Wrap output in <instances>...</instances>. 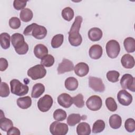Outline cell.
<instances>
[{
	"label": "cell",
	"mask_w": 135,
	"mask_h": 135,
	"mask_svg": "<svg viewBox=\"0 0 135 135\" xmlns=\"http://www.w3.org/2000/svg\"><path fill=\"white\" fill-rule=\"evenodd\" d=\"M33 16L32 11L28 8H25L22 9L20 14V17L21 20L24 22H28L30 21Z\"/></svg>",
	"instance_id": "83f0119b"
},
{
	"label": "cell",
	"mask_w": 135,
	"mask_h": 135,
	"mask_svg": "<svg viewBox=\"0 0 135 135\" xmlns=\"http://www.w3.org/2000/svg\"><path fill=\"white\" fill-rule=\"evenodd\" d=\"M103 35L102 30L98 27H93L89 30L88 32L89 38L93 41H98L101 40Z\"/></svg>",
	"instance_id": "e0dca14e"
},
{
	"label": "cell",
	"mask_w": 135,
	"mask_h": 135,
	"mask_svg": "<svg viewBox=\"0 0 135 135\" xmlns=\"http://www.w3.org/2000/svg\"><path fill=\"white\" fill-rule=\"evenodd\" d=\"M66 117L67 114L66 112L61 109H57L53 112L54 119L58 121L64 120L66 118Z\"/></svg>",
	"instance_id": "836d02e7"
},
{
	"label": "cell",
	"mask_w": 135,
	"mask_h": 135,
	"mask_svg": "<svg viewBox=\"0 0 135 135\" xmlns=\"http://www.w3.org/2000/svg\"><path fill=\"white\" fill-rule=\"evenodd\" d=\"M122 65L126 69H132L134 66V57L129 54H124L121 59Z\"/></svg>",
	"instance_id": "ac0fdd59"
},
{
	"label": "cell",
	"mask_w": 135,
	"mask_h": 135,
	"mask_svg": "<svg viewBox=\"0 0 135 135\" xmlns=\"http://www.w3.org/2000/svg\"><path fill=\"white\" fill-rule=\"evenodd\" d=\"M34 54L38 58L42 59L48 53V49L46 46L42 44H38L34 48Z\"/></svg>",
	"instance_id": "ffe728a7"
},
{
	"label": "cell",
	"mask_w": 135,
	"mask_h": 135,
	"mask_svg": "<svg viewBox=\"0 0 135 135\" xmlns=\"http://www.w3.org/2000/svg\"><path fill=\"white\" fill-rule=\"evenodd\" d=\"M27 2V1H26L14 0L13 2V6L15 9L18 11L23 9L26 6Z\"/></svg>",
	"instance_id": "b9f144b4"
},
{
	"label": "cell",
	"mask_w": 135,
	"mask_h": 135,
	"mask_svg": "<svg viewBox=\"0 0 135 135\" xmlns=\"http://www.w3.org/2000/svg\"><path fill=\"white\" fill-rule=\"evenodd\" d=\"M53 102V100L52 97L49 94H45L38 100L37 107L40 111L45 112L51 109Z\"/></svg>",
	"instance_id": "52a82bcc"
},
{
	"label": "cell",
	"mask_w": 135,
	"mask_h": 135,
	"mask_svg": "<svg viewBox=\"0 0 135 135\" xmlns=\"http://www.w3.org/2000/svg\"><path fill=\"white\" fill-rule=\"evenodd\" d=\"M21 21L17 17H13L9 20V25L13 29H17L21 26Z\"/></svg>",
	"instance_id": "60d3db41"
},
{
	"label": "cell",
	"mask_w": 135,
	"mask_h": 135,
	"mask_svg": "<svg viewBox=\"0 0 135 135\" xmlns=\"http://www.w3.org/2000/svg\"><path fill=\"white\" fill-rule=\"evenodd\" d=\"M107 79L112 83H115L118 81L119 78L120 76V73L119 72L114 70L109 71L106 74Z\"/></svg>",
	"instance_id": "8d00e7d4"
},
{
	"label": "cell",
	"mask_w": 135,
	"mask_h": 135,
	"mask_svg": "<svg viewBox=\"0 0 135 135\" xmlns=\"http://www.w3.org/2000/svg\"><path fill=\"white\" fill-rule=\"evenodd\" d=\"M11 37L7 33H2L0 35L1 46L3 49H7L10 47Z\"/></svg>",
	"instance_id": "4316f807"
},
{
	"label": "cell",
	"mask_w": 135,
	"mask_h": 135,
	"mask_svg": "<svg viewBox=\"0 0 135 135\" xmlns=\"http://www.w3.org/2000/svg\"><path fill=\"white\" fill-rule=\"evenodd\" d=\"M124 127L129 132H133L135 130V121L132 118H128L124 123Z\"/></svg>",
	"instance_id": "ab89813d"
},
{
	"label": "cell",
	"mask_w": 135,
	"mask_h": 135,
	"mask_svg": "<svg viewBox=\"0 0 135 135\" xmlns=\"http://www.w3.org/2000/svg\"><path fill=\"white\" fill-rule=\"evenodd\" d=\"M78 81L74 77H69L65 81V87L70 91L75 90L78 88Z\"/></svg>",
	"instance_id": "d4e9b609"
},
{
	"label": "cell",
	"mask_w": 135,
	"mask_h": 135,
	"mask_svg": "<svg viewBox=\"0 0 135 135\" xmlns=\"http://www.w3.org/2000/svg\"><path fill=\"white\" fill-rule=\"evenodd\" d=\"M117 99L122 105L128 106L132 101V96L126 90H121L117 94Z\"/></svg>",
	"instance_id": "8fae6325"
},
{
	"label": "cell",
	"mask_w": 135,
	"mask_h": 135,
	"mask_svg": "<svg viewBox=\"0 0 135 135\" xmlns=\"http://www.w3.org/2000/svg\"><path fill=\"white\" fill-rule=\"evenodd\" d=\"M73 103L74 105L79 108H81L84 105V101L83 100V96L82 94H78L76 96H74L72 98Z\"/></svg>",
	"instance_id": "74e56055"
},
{
	"label": "cell",
	"mask_w": 135,
	"mask_h": 135,
	"mask_svg": "<svg viewBox=\"0 0 135 135\" xmlns=\"http://www.w3.org/2000/svg\"><path fill=\"white\" fill-rule=\"evenodd\" d=\"M74 72L80 77H83L88 74L89 71L88 65L84 62H80L74 67Z\"/></svg>",
	"instance_id": "5bb4252c"
},
{
	"label": "cell",
	"mask_w": 135,
	"mask_h": 135,
	"mask_svg": "<svg viewBox=\"0 0 135 135\" xmlns=\"http://www.w3.org/2000/svg\"><path fill=\"white\" fill-rule=\"evenodd\" d=\"M9 94V88L6 82H1L0 85V96L2 98H6Z\"/></svg>",
	"instance_id": "f35d334b"
},
{
	"label": "cell",
	"mask_w": 135,
	"mask_h": 135,
	"mask_svg": "<svg viewBox=\"0 0 135 135\" xmlns=\"http://www.w3.org/2000/svg\"><path fill=\"white\" fill-rule=\"evenodd\" d=\"M62 17L66 21L69 22L74 17V11L70 7H66L63 8L61 12Z\"/></svg>",
	"instance_id": "4dcf8cb0"
},
{
	"label": "cell",
	"mask_w": 135,
	"mask_h": 135,
	"mask_svg": "<svg viewBox=\"0 0 135 135\" xmlns=\"http://www.w3.org/2000/svg\"><path fill=\"white\" fill-rule=\"evenodd\" d=\"M11 42L17 54L23 55L28 52V45L25 42L24 37L22 34L18 33L13 34L11 36Z\"/></svg>",
	"instance_id": "6da1fadb"
},
{
	"label": "cell",
	"mask_w": 135,
	"mask_h": 135,
	"mask_svg": "<svg viewBox=\"0 0 135 135\" xmlns=\"http://www.w3.org/2000/svg\"><path fill=\"white\" fill-rule=\"evenodd\" d=\"M89 85L95 92H102L105 90V86L102 79L99 78L90 76L89 78Z\"/></svg>",
	"instance_id": "30bf717a"
},
{
	"label": "cell",
	"mask_w": 135,
	"mask_h": 135,
	"mask_svg": "<svg viewBox=\"0 0 135 135\" xmlns=\"http://www.w3.org/2000/svg\"><path fill=\"white\" fill-rule=\"evenodd\" d=\"M54 61L53 56L51 54H47L41 59V64L46 67H50L54 64Z\"/></svg>",
	"instance_id": "e575fe53"
},
{
	"label": "cell",
	"mask_w": 135,
	"mask_h": 135,
	"mask_svg": "<svg viewBox=\"0 0 135 135\" xmlns=\"http://www.w3.org/2000/svg\"><path fill=\"white\" fill-rule=\"evenodd\" d=\"M82 117L78 113L70 114L67 118V123L69 126L73 127L79 123L82 120Z\"/></svg>",
	"instance_id": "f1b7e54d"
},
{
	"label": "cell",
	"mask_w": 135,
	"mask_h": 135,
	"mask_svg": "<svg viewBox=\"0 0 135 135\" xmlns=\"http://www.w3.org/2000/svg\"><path fill=\"white\" fill-rule=\"evenodd\" d=\"M134 78L130 74H124L120 80V84L122 89H128L132 92L135 91Z\"/></svg>",
	"instance_id": "ba28073f"
},
{
	"label": "cell",
	"mask_w": 135,
	"mask_h": 135,
	"mask_svg": "<svg viewBox=\"0 0 135 135\" xmlns=\"http://www.w3.org/2000/svg\"><path fill=\"white\" fill-rule=\"evenodd\" d=\"M102 47L99 44H94L92 45L89 51L90 57L94 60H98L100 59L102 56Z\"/></svg>",
	"instance_id": "9a60e30c"
},
{
	"label": "cell",
	"mask_w": 135,
	"mask_h": 135,
	"mask_svg": "<svg viewBox=\"0 0 135 135\" xmlns=\"http://www.w3.org/2000/svg\"><path fill=\"white\" fill-rule=\"evenodd\" d=\"M8 62L7 60L5 58L1 57L0 59V71H4L7 69L8 68Z\"/></svg>",
	"instance_id": "7bdbcfd3"
},
{
	"label": "cell",
	"mask_w": 135,
	"mask_h": 135,
	"mask_svg": "<svg viewBox=\"0 0 135 135\" xmlns=\"http://www.w3.org/2000/svg\"><path fill=\"white\" fill-rule=\"evenodd\" d=\"M17 104L22 109H26L30 108L32 105V99L29 96L21 97L17 99Z\"/></svg>",
	"instance_id": "7402d4cb"
},
{
	"label": "cell",
	"mask_w": 135,
	"mask_h": 135,
	"mask_svg": "<svg viewBox=\"0 0 135 135\" xmlns=\"http://www.w3.org/2000/svg\"><path fill=\"white\" fill-rule=\"evenodd\" d=\"M47 32V30L44 26L34 23L28 25L24 29L23 34L26 36L32 35L37 40H42L46 36Z\"/></svg>",
	"instance_id": "7a4b0ae2"
},
{
	"label": "cell",
	"mask_w": 135,
	"mask_h": 135,
	"mask_svg": "<svg viewBox=\"0 0 135 135\" xmlns=\"http://www.w3.org/2000/svg\"><path fill=\"white\" fill-rule=\"evenodd\" d=\"M69 130L68 125L59 121L53 122L50 126V131L53 135H65Z\"/></svg>",
	"instance_id": "8992f818"
},
{
	"label": "cell",
	"mask_w": 135,
	"mask_h": 135,
	"mask_svg": "<svg viewBox=\"0 0 135 135\" xmlns=\"http://www.w3.org/2000/svg\"><path fill=\"white\" fill-rule=\"evenodd\" d=\"M123 45L125 50L128 53H132L135 51V40L131 37H128L124 39Z\"/></svg>",
	"instance_id": "484cf974"
},
{
	"label": "cell",
	"mask_w": 135,
	"mask_h": 135,
	"mask_svg": "<svg viewBox=\"0 0 135 135\" xmlns=\"http://www.w3.org/2000/svg\"><path fill=\"white\" fill-rule=\"evenodd\" d=\"M1 112L0 128L3 131L7 132L10 128L13 127V123L11 120L5 117L2 110H1Z\"/></svg>",
	"instance_id": "d6986e66"
},
{
	"label": "cell",
	"mask_w": 135,
	"mask_h": 135,
	"mask_svg": "<svg viewBox=\"0 0 135 135\" xmlns=\"http://www.w3.org/2000/svg\"><path fill=\"white\" fill-rule=\"evenodd\" d=\"M69 41L70 44L73 46L80 45L82 42V38L79 32H69Z\"/></svg>",
	"instance_id": "2e32d148"
},
{
	"label": "cell",
	"mask_w": 135,
	"mask_h": 135,
	"mask_svg": "<svg viewBox=\"0 0 135 135\" xmlns=\"http://www.w3.org/2000/svg\"><path fill=\"white\" fill-rule=\"evenodd\" d=\"M27 74L32 80H36L43 78L46 74V70L41 64H37L30 68L27 72Z\"/></svg>",
	"instance_id": "277c9868"
},
{
	"label": "cell",
	"mask_w": 135,
	"mask_h": 135,
	"mask_svg": "<svg viewBox=\"0 0 135 135\" xmlns=\"http://www.w3.org/2000/svg\"><path fill=\"white\" fill-rule=\"evenodd\" d=\"M105 105L108 109L111 111L114 112L117 110V104L114 99L112 97H109L105 100Z\"/></svg>",
	"instance_id": "d590c367"
},
{
	"label": "cell",
	"mask_w": 135,
	"mask_h": 135,
	"mask_svg": "<svg viewBox=\"0 0 135 135\" xmlns=\"http://www.w3.org/2000/svg\"><path fill=\"white\" fill-rule=\"evenodd\" d=\"M57 102L63 108H70L73 104L72 98L67 93H62L57 97Z\"/></svg>",
	"instance_id": "4fadbf2b"
},
{
	"label": "cell",
	"mask_w": 135,
	"mask_h": 135,
	"mask_svg": "<svg viewBox=\"0 0 135 135\" xmlns=\"http://www.w3.org/2000/svg\"><path fill=\"white\" fill-rule=\"evenodd\" d=\"M82 21H83V18L81 16H76L75 18L73 24L72 25L69 32H79Z\"/></svg>",
	"instance_id": "d6a6232c"
},
{
	"label": "cell",
	"mask_w": 135,
	"mask_h": 135,
	"mask_svg": "<svg viewBox=\"0 0 135 135\" xmlns=\"http://www.w3.org/2000/svg\"><path fill=\"white\" fill-rule=\"evenodd\" d=\"M105 127V122L102 120H97L93 124L92 132L93 133H98L104 129Z\"/></svg>",
	"instance_id": "1f68e13d"
},
{
	"label": "cell",
	"mask_w": 135,
	"mask_h": 135,
	"mask_svg": "<svg viewBox=\"0 0 135 135\" xmlns=\"http://www.w3.org/2000/svg\"><path fill=\"white\" fill-rule=\"evenodd\" d=\"M21 134L20 130L16 128V127H12L7 131V135H11V134H16L20 135Z\"/></svg>",
	"instance_id": "ee69618b"
},
{
	"label": "cell",
	"mask_w": 135,
	"mask_h": 135,
	"mask_svg": "<svg viewBox=\"0 0 135 135\" xmlns=\"http://www.w3.org/2000/svg\"><path fill=\"white\" fill-rule=\"evenodd\" d=\"M108 56L111 59L116 58L120 51V46L118 41L114 40L109 41L105 46Z\"/></svg>",
	"instance_id": "5b68a950"
},
{
	"label": "cell",
	"mask_w": 135,
	"mask_h": 135,
	"mask_svg": "<svg viewBox=\"0 0 135 135\" xmlns=\"http://www.w3.org/2000/svg\"><path fill=\"white\" fill-rule=\"evenodd\" d=\"M109 125L110 127L114 129H119L122 124V119L118 114H113L109 118Z\"/></svg>",
	"instance_id": "603a6c76"
},
{
	"label": "cell",
	"mask_w": 135,
	"mask_h": 135,
	"mask_svg": "<svg viewBox=\"0 0 135 135\" xmlns=\"http://www.w3.org/2000/svg\"><path fill=\"white\" fill-rule=\"evenodd\" d=\"M64 36L62 34L54 35L51 40V46L54 49H56L61 46L63 42Z\"/></svg>",
	"instance_id": "f546056e"
},
{
	"label": "cell",
	"mask_w": 135,
	"mask_h": 135,
	"mask_svg": "<svg viewBox=\"0 0 135 135\" xmlns=\"http://www.w3.org/2000/svg\"><path fill=\"white\" fill-rule=\"evenodd\" d=\"M11 92L18 96H23L28 92V86L23 84L17 79H13L10 81Z\"/></svg>",
	"instance_id": "3957f363"
},
{
	"label": "cell",
	"mask_w": 135,
	"mask_h": 135,
	"mask_svg": "<svg viewBox=\"0 0 135 135\" xmlns=\"http://www.w3.org/2000/svg\"><path fill=\"white\" fill-rule=\"evenodd\" d=\"M76 133L78 135H89L91 133L90 125L86 122L80 123L76 127Z\"/></svg>",
	"instance_id": "cb8c5ba5"
},
{
	"label": "cell",
	"mask_w": 135,
	"mask_h": 135,
	"mask_svg": "<svg viewBox=\"0 0 135 135\" xmlns=\"http://www.w3.org/2000/svg\"><path fill=\"white\" fill-rule=\"evenodd\" d=\"M44 91L45 86L42 83H36L32 88L31 97L33 98H38L44 92Z\"/></svg>",
	"instance_id": "44dd1931"
},
{
	"label": "cell",
	"mask_w": 135,
	"mask_h": 135,
	"mask_svg": "<svg viewBox=\"0 0 135 135\" xmlns=\"http://www.w3.org/2000/svg\"><path fill=\"white\" fill-rule=\"evenodd\" d=\"M86 105L87 108L91 111H98L100 109L102 105V99L98 95H92L87 99Z\"/></svg>",
	"instance_id": "9c48e42d"
},
{
	"label": "cell",
	"mask_w": 135,
	"mask_h": 135,
	"mask_svg": "<svg viewBox=\"0 0 135 135\" xmlns=\"http://www.w3.org/2000/svg\"><path fill=\"white\" fill-rule=\"evenodd\" d=\"M73 69L74 65L73 62L68 59H63L62 61L59 64L57 71L58 74H61L72 71Z\"/></svg>",
	"instance_id": "7c38bea8"
}]
</instances>
